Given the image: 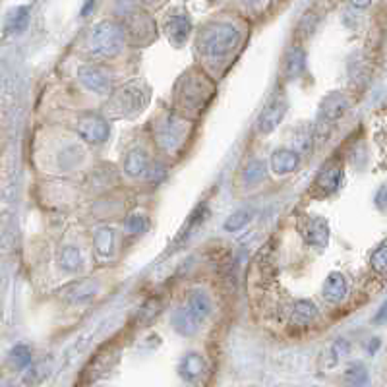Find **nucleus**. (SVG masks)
I'll return each instance as SVG.
<instances>
[{
	"label": "nucleus",
	"instance_id": "18",
	"mask_svg": "<svg viewBox=\"0 0 387 387\" xmlns=\"http://www.w3.org/2000/svg\"><path fill=\"white\" fill-rule=\"evenodd\" d=\"M200 326H202V322L198 320V317L193 316L192 312L182 306V308H178L176 312H174L173 316V327L184 337H190V335H196L198 331H200Z\"/></svg>",
	"mask_w": 387,
	"mask_h": 387
},
{
	"label": "nucleus",
	"instance_id": "13",
	"mask_svg": "<svg viewBox=\"0 0 387 387\" xmlns=\"http://www.w3.org/2000/svg\"><path fill=\"white\" fill-rule=\"evenodd\" d=\"M346 293H348V281H346V277L343 273H339V271L329 273L326 283H324V289H322V295H324L327 302L339 304V302L345 300Z\"/></svg>",
	"mask_w": 387,
	"mask_h": 387
},
{
	"label": "nucleus",
	"instance_id": "30",
	"mask_svg": "<svg viewBox=\"0 0 387 387\" xmlns=\"http://www.w3.org/2000/svg\"><path fill=\"white\" fill-rule=\"evenodd\" d=\"M97 291H99V286L95 285V283H92V281H87V283H83V285L74 286V293H72V296H76L74 300H87V298L95 296Z\"/></svg>",
	"mask_w": 387,
	"mask_h": 387
},
{
	"label": "nucleus",
	"instance_id": "16",
	"mask_svg": "<svg viewBox=\"0 0 387 387\" xmlns=\"http://www.w3.org/2000/svg\"><path fill=\"white\" fill-rule=\"evenodd\" d=\"M186 308H188L202 324H204L207 317L211 316V300H209V296L205 295V291H202V289H193V291L188 293Z\"/></svg>",
	"mask_w": 387,
	"mask_h": 387
},
{
	"label": "nucleus",
	"instance_id": "17",
	"mask_svg": "<svg viewBox=\"0 0 387 387\" xmlns=\"http://www.w3.org/2000/svg\"><path fill=\"white\" fill-rule=\"evenodd\" d=\"M178 374L186 381H196L198 377H202L205 374V360L202 355L198 353H190L180 360L178 364Z\"/></svg>",
	"mask_w": 387,
	"mask_h": 387
},
{
	"label": "nucleus",
	"instance_id": "26",
	"mask_svg": "<svg viewBox=\"0 0 387 387\" xmlns=\"http://www.w3.org/2000/svg\"><path fill=\"white\" fill-rule=\"evenodd\" d=\"M124 229H126L130 235H143V233L149 229V219L142 213H134L126 219Z\"/></svg>",
	"mask_w": 387,
	"mask_h": 387
},
{
	"label": "nucleus",
	"instance_id": "25",
	"mask_svg": "<svg viewBox=\"0 0 387 387\" xmlns=\"http://www.w3.org/2000/svg\"><path fill=\"white\" fill-rule=\"evenodd\" d=\"M346 353H348V345H346V341H337L333 345L329 346L326 351V357H324V366L326 368H333L341 360V358L345 357Z\"/></svg>",
	"mask_w": 387,
	"mask_h": 387
},
{
	"label": "nucleus",
	"instance_id": "7",
	"mask_svg": "<svg viewBox=\"0 0 387 387\" xmlns=\"http://www.w3.org/2000/svg\"><path fill=\"white\" fill-rule=\"evenodd\" d=\"M298 233H300L306 244L312 246V248H320V250L326 248L327 242H329V236H331L329 224L322 217H304V219H300L298 221Z\"/></svg>",
	"mask_w": 387,
	"mask_h": 387
},
{
	"label": "nucleus",
	"instance_id": "11",
	"mask_svg": "<svg viewBox=\"0 0 387 387\" xmlns=\"http://www.w3.org/2000/svg\"><path fill=\"white\" fill-rule=\"evenodd\" d=\"M317 317V308L314 302L310 300H298L291 310V316H289V326L295 327V329H308L316 322Z\"/></svg>",
	"mask_w": 387,
	"mask_h": 387
},
{
	"label": "nucleus",
	"instance_id": "10",
	"mask_svg": "<svg viewBox=\"0 0 387 387\" xmlns=\"http://www.w3.org/2000/svg\"><path fill=\"white\" fill-rule=\"evenodd\" d=\"M80 82L97 95H107L111 92V76L101 66H82L80 68Z\"/></svg>",
	"mask_w": 387,
	"mask_h": 387
},
{
	"label": "nucleus",
	"instance_id": "37",
	"mask_svg": "<svg viewBox=\"0 0 387 387\" xmlns=\"http://www.w3.org/2000/svg\"><path fill=\"white\" fill-rule=\"evenodd\" d=\"M92 6H93V0H87V4H85V8L82 10V14L85 16V14H90V10H92Z\"/></svg>",
	"mask_w": 387,
	"mask_h": 387
},
{
	"label": "nucleus",
	"instance_id": "29",
	"mask_svg": "<svg viewBox=\"0 0 387 387\" xmlns=\"http://www.w3.org/2000/svg\"><path fill=\"white\" fill-rule=\"evenodd\" d=\"M370 265L377 275H387V244L379 246L376 252L370 258Z\"/></svg>",
	"mask_w": 387,
	"mask_h": 387
},
{
	"label": "nucleus",
	"instance_id": "23",
	"mask_svg": "<svg viewBox=\"0 0 387 387\" xmlns=\"http://www.w3.org/2000/svg\"><path fill=\"white\" fill-rule=\"evenodd\" d=\"M59 262H61L62 269H66V271H70V273H76V271L82 269L83 258L76 246H64L61 252V258H59Z\"/></svg>",
	"mask_w": 387,
	"mask_h": 387
},
{
	"label": "nucleus",
	"instance_id": "32",
	"mask_svg": "<svg viewBox=\"0 0 387 387\" xmlns=\"http://www.w3.org/2000/svg\"><path fill=\"white\" fill-rule=\"evenodd\" d=\"M157 314H159V304H157L155 300H149V302L143 304L142 312H140V317H142L143 322H151Z\"/></svg>",
	"mask_w": 387,
	"mask_h": 387
},
{
	"label": "nucleus",
	"instance_id": "2",
	"mask_svg": "<svg viewBox=\"0 0 387 387\" xmlns=\"http://www.w3.org/2000/svg\"><path fill=\"white\" fill-rule=\"evenodd\" d=\"M215 85L200 72H188L174 87V101L184 112H202L213 99Z\"/></svg>",
	"mask_w": 387,
	"mask_h": 387
},
{
	"label": "nucleus",
	"instance_id": "34",
	"mask_svg": "<svg viewBox=\"0 0 387 387\" xmlns=\"http://www.w3.org/2000/svg\"><path fill=\"white\" fill-rule=\"evenodd\" d=\"M244 6H248V8H258V6H264L267 0H240Z\"/></svg>",
	"mask_w": 387,
	"mask_h": 387
},
{
	"label": "nucleus",
	"instance_id": "28",
	"mask_svg": "<svg viewBox=\"0 0 387 387\" xmlns=\"http://www.w3.org/2000/svg\"><path fill=\"white\" fill-rule=\"evenodd\" d=\"M250 219H252V213L248 209H240V211L233 213L224 221V229L231 231V233H236V231H240L242 227L250 223Z\"/></svg>",
	"mask_w": 387,
	"mask_h": 387
},
{
	"label": "nucleus",
	"instance_id": "3",
	"mask_svg": "<svg viewBox=\"0 0 387 387\" xmlns=\"http://www.w3.org/2000/svg\"><path fill=\"white\" fill-rule=\"evenodd\" d=\"M126 30L121 23L112 20H103L95 23L90 35V51L97 59H114L124 49Z\"/></svg>",
	"mask_w": 387,
	"mask_h": 387
},
{
	"label": "nucleus",
	"instance_id": "8",
	"mask_svg": "<svg viewBox=\"0 0 387 387\" xmlns=\"http://www.w3.org/2000/svg\"><path fill=\"white\" fill-rule=\"evenodd\" d=\"M78 134L82 136L83 142L103 143L111 136V126L97 112H85L78 121Z\"/></svg>",
	"mask_w": 387,
	"mask_h": 387
},
{
	"label": "nucleus",
	"instance_id": "35",
	"mask_svg": "<svg viewBox=\"0 0 387 387\" xmlns=\"http://www.w3.org/2000/svg\"><path fill=\"white\" fill-rule=\"evenodd\" d=\"M348 2H351L355 8H360V10H362V8H368V6L372 4V0H348Z\"/></svg>",
	"mask_w": 387,
	"mask_h": 387
},
{
	"label": "nucleus",
	"instance_id": "33",
	"mask_svg": "<svg viewBox=\"0 0 387 387\" xmlns=\"http://www.w3.org/2000/svg\"><path fill=\"white\" fill-rule=\"evenodd\" d=\"M374 324H376V326H384V324H387V300L379 306V310H377L376 316H374Z\"/></svg>",
	"mask_w": 387,
	"mask_h": 387
},
{
	"label": "nucleus",
	"instance_id": "21",
	"mask_svg": "<svg viewBox=\"0 0 387 387\" xmlns=\"http://www.w3.org/2000/svg\"><path fill=\"white\" fill-rule=\"evenodd\" d=\"M114 240H116V235L111 227H99L93 235L95 254L101 255V258H111L114 252Z\"/></svg>",
	"mask_w": 387,
	"mask_h": 387
},
{
	"label": "nucleus",
	"instance_id": "9",
	"mask_svg": "<svg viewBox=\"0 0 387 387\" xmlns=\"http://www.w3.org/2000/svg\"><path fill=\"white\" fill-rule=\"evenodd\" d=\"M286 101L285 97H273L271 101L265 105V109L258 118V132L260 134H271L281 121L285 118Z\"/></svg>",
	"mask_w": 387,
	"mask_h": 387
},
{
	"label": "nucleus",
	"instance_id": "19",
	"mask_svg": "<svg viewBox=\"0 0 387 387\" xmlns=\"http://www.w3.org/2000/svg\"><path fill=\"white\" fill-rule=\"evenodd\" d=\"M306 68V52L302 47H291L285 54V62H283V74L289 80L298 78Z\"/></svg>",
	"mask_w": 387,
	"mask_h": 387
},
{
	"label": "nucleus",
	"instance_id": "15",
	"mask_svg": "<svg viewBox=\"0 0 387 387\" xmlns=\"http://www.w3.org/2000/svg\"><path fill=\"white\" fill-rule=\"evenodd\" d=\"M300 163V157H298V153L293 151V149H286V147H281V149H277L273 151L271 155V171L275 174H291L295 173L296 167Z\"/></svg>",
	"mask_w": 387,
	"mask_h": 387
},
{
	"label": "nucleus",
	"instance_id": "14",
	"mask_svg": "<svg viewBox=\"0 0 387 387\" xmlns=\"http://www.w3.org/2000/svg\"><path fill=\"white\" fill-rule=\"evenodd\" d=\"M124 173L132 178H140L143 174L149 173V155L142 147H134L132 151H128L124 159Z\"/></svg>",
	"mask_w": 387,
	"mask_h": 387
},
{
	"label": "nucleus",
	"instance_id": "31",
	"mask_svg": "<svg viewBox=\"0 0 387 387\" xmlns=\"http://www.w3.org/2000/svg\"><path fill=\"white\" fill-rule=\"evenodd\" d=\"M12 358H14V362H16V366H18V368L28 366V364L31 362L30 348H28V346H23V345L16 346V348H14V353H12Z\"/></svg>",
	"mask_w": 387,
	"mask_h": 387
},
{
	"label": "nucleus",
	"instance_id": "27",
	"mask_svg": "<svg viewBox=\"0 0 387 387\" xmlns=\"http://www.w3.org/2000/svg\"><path fill=\"white\" fill-rule=\"evenodd\" d=\"M345 379L346 384H351V386H366L368 384V372L366 368L362 366V364H351V366L346 368L345 372Z\"/></svg>",
	"mask_w": 387,
	"mask_h": 387
},
{
	"label": "nucleus",
	"instance_id": "6",
	"mask_svg": "<svg viewBox=\"0 0 387 387\" xmlns=\"http://www.w3.org/2000/svg\"><path fill=\"white\" fill-rule=\"evenodd\" d=\"M147 93L140 83H128L123 85L112 97V107L118 114H136L147 105Z\"/></svg>",
	"mask_w": 387,
	"mask_h": 387
},
{
	"label": "nucleus",
	"instance_id": "20",
	"mask_svg": "<svg viewBox=\"0 0 387 387\" xmlns=\"http://www.w3.org/2000/svg\"><path fill=\"white\" fill-rule=\"evenodd\" d=\"M341 180H343V171L341 167H335V165H329L326 167L322 173L317 174L316 178V188L322 190L324 193H333L341 186Z\"/></svg>",
	"mask_w": 387,
	"mask_h": 387
},
{
	"label": "nucleus",
	"instance_id": "12",
	"mask_svg": "<svg viewBox=\"0 0 387 387\" xmlns=\"http://www.w3.org/2000/svg\"><path fill=\"white\" fill-rule=\"evenodd\" d=\"M192 31V21L188 20L186 16L178 14V16H171L169 21L165 23V33L169 37V41L173 43L174 47H182L184 43L188 41Z\"/></svg>",
	"mask_w": 387,
	"mask_h": 387
},
{
	"label": "nucleus",
	"instance_id": "22",
	"mask_svg": "<svg viewBox=\"0 0 387 387\" xmlns=\"http://www.w3.org/2000/svg\"><path fill=\"white\" fill-rule=\"evenodd\" d=\"M153 23L151 20L147 18V16H142V14H138V16H134L130 18L128 21V28H126V33L136 39V41H149L153 37Z\"/></svg>",
	"mask_w": 387,
	"mask_h": 387
},
{
	"label": "nucleus",
	"instance_id": "36",
	"mask_svg": "<svg viewBox=\"0 0 387 387\" xmlns=\"http://www.w3.org/2000/svg\"><path fill=\"white\" fill-rule=\"evenodd\" d=\"M379 345H381V341H379V339H372V341H370V345H368V353H370V355H374L377 348H379Z\"/></svg>",
	"mask_w": 387,
	"mask_h": 387
},
{
	"label": "nucleus",
	"instance_id": "24",
	"mask_svg": "<svg viewBox=\"0 0 387 387\" xmlns=\"http://www.w3.org/2000/svg\"><path fill=\"white\" fill-rule=\"evenodd\" d=\"M265 173H267L265 165L262 163V161L254 159V161L248 163V167L242 171V180H244V184H248V186H255V184H260L264 180Z\"/></svg>",
	"mask_w": 387,
	"mask_h": 387
},
{
	"label": "nucleus",
	"instance_id": "1",
	"mask_svg": "<svg viewBox=\"0 0 387 387\" xmlns=\"http://www.w3.org/2000/svg\"><path fill=\"white\" fill-rule=\"evenodd\" d=\"M240 31L229 21L207 23L196 37V49L205 59H224L238 49Z\"/></svg>",
	"mask_w": 387,
	"mask_h": 387
},
{
	"label": "nucleus",
	"instance_id": "4",
	"mask_svg": "<svg viewBox=\"0 0 387 387\" xmlns=\"http://www.w3.org/2000/svg\"><path fill=\"white\" fill-rule=\"evenodd\" d=\"M190 134V124L186 123L184 118H180L178 114H165L163 118L159 121L157 126V143L165 153H176L182 149L188 140Z\"/></svg>",
	"mask_w": 387,
	"mask_h": 387
},
{
	"label": "nucleus",
	"instance_id": "5",
	"mask_svg": "<svg viewBox=\"0 0 387 387\" xmlns=\"http://www.w3.org/2000/svg\"><path fill=\"white\" fill-rule=\"evenodd\" d=\"M351 109V99L345 93H329L326 99L320 105V114H317L316 130L320 136H327L326 126L339 121L341 116H345V112Z\"/></svg>",
	"mask_w": 387,
	"mask_h": 387
},
{
	"label": "nucleus",
	"instance_id": "38",
	"mask_svg": "<svg viewBox=\"0 0 387 387\" xmlns=\"http://www.w3.org/2000/svg\"><path fill=\"white\" fill-rule=\"evenodd\" d=\"M384 198H386V200H387V190H386V192H384Z\"/></svg>",
	"mask_w": 387,
	"mask_h": 387
}]
</instances>
